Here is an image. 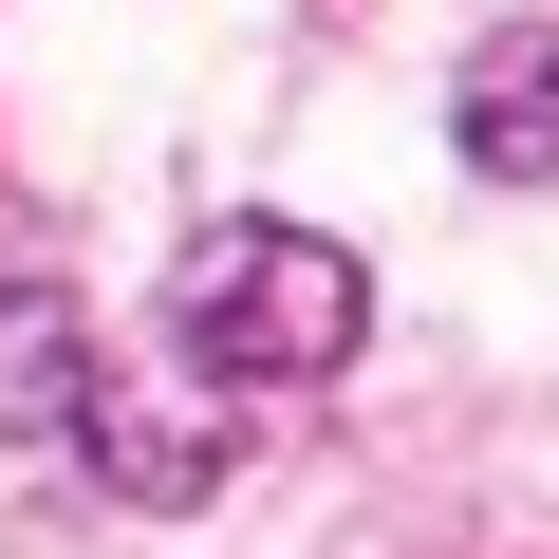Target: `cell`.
<instances>
[{
	"instance_id": "cell-1",
	"label": "cell",
	"mask_w": 559,
	"mask_h": 559,
	"mask_svg": "<svg viewBox=\"0 0 559 559\" xmlns=\"http://www.w3.org/2000/svg\"><path fill=\"white\" fill-rule=\"evenodd\" d=\"M168 336H187L205 373H242V392L336 373V355H355V261L299 242V224H205L187 280H168Z\"/></svg>"
},
{
	"instance_id": "cell-2",
	"label": "cell",
	"mask_w": 559,
	"mask_h": 559,
	"mask_svg": "<svg viewBox=\"0 0 559 559\" xmlns=\"http://www.w3.org/2000/svg\"><path fill=\"white\" fill-rule=\"evenodd\" d=\"M75 429V336H57V280L0 261V485H38Z\"/></svg>"
},
{
	"instance_id": "cell-3",
	"label": "cell",
	"mask_w": 559,
	"mask_h": 559,
	"mask_svg": "<svg viewBox=\"0 0 559 559\" xmlns=\"http://www.w3.org/2000/svg\"><path fill=\"white\" fill-rule=\"evenodd\" d=\"M466 150H485L503 187L559 168V38H485V57H466Z\"/></svg>"
}]
</instances>
